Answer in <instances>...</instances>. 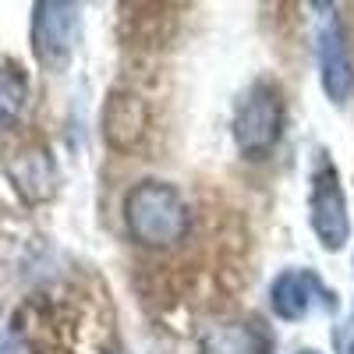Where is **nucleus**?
Segmentation results:
<instances>
[{
	"mask_svg": "<svg viewBox=\"0 0 354 354\" xmlns=\"http://www.w3.org/2000/svg\"><path fill=\"white\" fill-rule=\"evenodd\" d=\"M28 100V78L18 68H0V131H8Z\"/></svg>",
	"mask_w": 354,
	"mask_h": 354,
	"instance_id": "obj_10",
	"label": "nucleus"
},
{
	"mask_svg": "<svg viewBox=\"0 0 354 354\" xmlns=\"http://www.w3.org/2000/svg\"><path fill=\"white\" fill-rule=\"evenodd\" d=\"M270 308L283 322H301L315 308L333 312L337 298H333V290L322 283L319 273L305 270V266H290V270L277 273V280L270 283Z\"/></svg>",
	"mask_w": 354,
	"mask_h": 354,
	"instance_id": "obj_6",
	"label": "nucleus"
},
{
	"mask_svg": "<svg viewBox=\"0 0 354 354\" xmlns=\"http://www.w3.org/2000/svg\"><path fill=\"white\" fill-rule=\"evenodd\" d=\"M333 344H337V354H354V312H347V319L337 322Z\"/></svg>",
	"mask_w": 354,
	"mask_h": 354,
	"instance_id": "obj_11",
	"label": "nucleus"
},
{
	"mask_svg": "<svg viewBox=\"0 0 354 354\" xmlns=\"http://www.w3.org/2000/svg\"><path fill=\"white\" fill-rule=\"evenodd\" d=\"M308 223L319 245L326 252H340L351 241V213H347V195L340 185V174L326 153H319L315 174H312V192H308Z\"/></svg>",
	"mask_w": 354,
	"mask_h": 354,
	"instance_id": "obj_3",
	"label": "nucleus"
},
{
	"mask_svg": "<svg viewBox=\"0 0 354 354\" xmlns=\"http://www.w3.org/2000/svg\"><path fill=\"white\" fill-rule=\"evenodd\" d=\"M283 135V96L273 82H252L234 100L230 138L245 160H262L277 149Z\"/></svg>",
	"mask_w": 354,
	"mask_h": 354,
	"instance_id": "obj_2",
	"label": "nucleus"
},
{
	"mask_svg": "<svg viewBox=\"0 0 354 354\" xmlns=\"http://www.w3.org/2000/svg\"><path fill=\"white\" fill-rule=\"evenodd\" d=\"M11 177L21 188V195H28V198H46V195H53V185H57V170H53V160L46 156V149L18 153V160L11 163Z\"/></svg>",
	"mask_w": 354,
	"mask_h": 354,
	"instance_id": "obj_9",
	"label": "nucleus"
},
{
	"mask_svg": "<svg viewBox=\"0 0 354 354\" xmlns=\"http://www.w3.org/2000/svg\"><path fill=\"white\" fill-rule=\"evenodd\" d=\"M124 227L145 248H170L188 234V205L167 181H138L124 195Z\"/></svg>",
	"mask_w": 354,
	"mask_h": 354,
	"instance_id": "obj_1",
	"label": "nucleus"
},
{
	"mask_svg": "<svg viewBox=\"0 0 354 354\" xmlns=\"http://www.w3.org/2000/svg\"><path fill=\"white\" fill-rule=\"evenodd\" d=\"M315 64H319V82L326 100L344 106L354 96V61H351L340 15L330 4H322L315 15Z\"/></svg>",
	"mask_w": 354,
	"mask_h": 354,
	"instance_id": "obj_4",
	"label": "nucleus"
},
{
	"mask_svg": "<svg viewBox=\"0 0 354 354\" xmlns=\"http://www.w3.org/2000/svg\"><path fill=\"white\" fill-rule=\"evenodd\" d=\"M202 354H273V340L255 322H223L202 340Z\"/></svg>",
	"mask_w": 354,
	"mask_h": 354,
	"instance_id": "obj_8",
	"label": "nucleus"
},
{
	"mask_svg": "<svg viewBox=\"0 0 354 354\" xmlns=\"http://www.w3.org/2000/svg\"><path fill=\"white\" fill-rule=\"evenodd\" d=\"M298 354H322V351H315V347H301Z\"/></svg>",
	"mask_w": 354,
	"mask_h": 354,
	"instance_id": "obj_13",
	"label": "nucleus"
},
{
	"mask_svg": "<svg viewBox=\"0 0 354 354\" xmlns=\"http://www.w3.org/2000/svg\"><path fill=\"white\" fill-rule=\"evenodd\" d=\"M145 128H149V110L145 103L131 93H113L103 113V131L113 149H131L135 142H142Z\"/></svg>",
	"mask_w": 354,
	"mask_h": 354,
	"instance_id": "obj_7",
	"label": "nucleus"
},
{
	"mask_svg": "<svg viewBox=\"0 0 354 354\" xmlns=\"http://www.w3.org/2000/svg\"><path fill=\"white\" fill-rule=\"evenodd\" d=\"M0 354H28V351L11 330H0Z\"/></svg>",
	"mask_w": 354,
	"mask_h": 354,
	"instance_id": "obj_12",
	"label": "nucleus"
},
{
	"mask_svg": "<svg viewBox=\"0 0 354 354\" xmlns=\"http://www.w3.org/2000/svg\"><path fill=\"white\" fill-rule=\"evenodd\" d=\"M82 32L78 4H64V0H39L32 8V53L36 61L50 71H64L75 57Z\"/></svg>",
	"mask_w": 354,
	"mask_h": 354,
	"instance_id": "obj_5",
	"label": "nucleus"
}]
</instances>
